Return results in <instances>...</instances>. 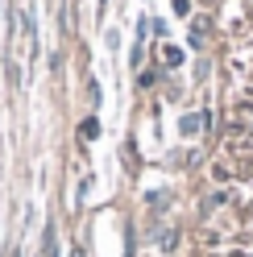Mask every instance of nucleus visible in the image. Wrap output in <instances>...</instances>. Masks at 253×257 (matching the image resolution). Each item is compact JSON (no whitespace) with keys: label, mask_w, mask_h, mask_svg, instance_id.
I'll list each match as a JSON object with an SVG mask.
<instances>
[{"label":"nucleus","mask_w":253,"mask_h":257,"mask_svg":"<svg viewBox=\"0 0 253 257\" xmlns=\"http://www.w3.org/2000/svg\"><path fill=\"white\" fill-rule=\"evenodd\" d=\"M203 120H208V116H183V133H195Z\"/></svg>","instance_id":"nucleus-1"},{"label":"nucleus","mask_w":253,"mask_h":257,"mask_svg":"<svg viewBox=\"0 0 253 257\" xmlns=\"http://www.w3.org/2000/svg\"><path fill=\"white\" fill-rule=\"evenodd\" d=\"M46 257H58V249H54V228L46 224Z\"/></svg>","instance_id":"nucleus-2"},{"label":"nucleus","mask_w":253,"mask_h":257,"mask_svg":"<svg viewBox=\"0 0 253 257\" xmlns=\"http://www.w3.org/2000/svg\"><path fill=\"white\" fill-rule=\"evenodd\" d=\"M175 13H179V17H187V13H191V0H175Z\"/></svg>","instance_id":"nucleus-3"},{"label":"nucleus","mask_w":253,"mask_h":257,"mask_svg":"<svg viewBox=\"0 0 253 257\" xmlns=\"http://www.w3.org/2000/svg\"><path fill=\"white\" fill-rule=\"evenodd\" d=\"M104 9H108V0H100V5H96V13H100V17H104Z\"/></svg>","instance_id":"nucleus-4"}]
</instances>
